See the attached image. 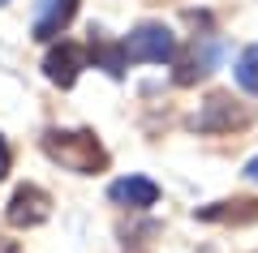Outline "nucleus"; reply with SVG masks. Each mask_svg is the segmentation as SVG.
Returning <instances> with one entry per match:
<instances>
[{"label":"nucleus","instance_id":"nucleus-10","mask_svg":"<svg viewBox=\"0 0 258 253\" xmlns=\"http://www.w3.org/2000/svg\"><path fill=\"white\" fill-rule=\"evenodd\" d=\"M86 56H91V60H95V69H103L108 77H125V69H129L125 43H108V39H95Z\"/></svg>","mask_w":258,"mask_h":253},{"label":"nucleus","instance_id":"nucleus-2","mask_svg":"<svg viewBox=\"0 0 258 253\" xmlns=\"http://www.w3.org/2000/svg\"><path fill=\"white\" fill-rule=\"evenodd\" d=\"M125 56H129V64H164V60H176V35L164 26V22H142V26L129 30Z\"/></svg>","mask_w":258,"mask_h":253},{"label":"nucleus","instance_id":"nucleus-1","mask_svg":"<svg viewBox=\"0 0 258 253\" xmlns=\"http://www.w3.org/2000/svg\"><path fill=\"white\" fill-rule=\"evenodd\" d=\"M43 150L52 154L60 167H69V172H78V176H95L99 167H108V150H103L99 137L86 133V129H78V133L52 129V133H43Z\"/></svg>","mask_w":258,"mask_h":253},{"label":"nucleus","instance_id":"nucleus-7","mask_svg":"<svg viewBox=\"0 0 258 253\" xmlns=\"http://www.w3.org/2000/svg\"><path fill=\"white\" fill-rule=\"evenodd\" d=\"M108 198L116 206H129V210H151L159 202V185L147 181V176H120V181L108 185Z\"/></svg>","mask_w":258,"mask_h":253},{"label":"nucleus","instance_id":"nucleus-4","mask_svg":"<svg viewBox=\"0 0 258 253\" xmlns=\"http://www.w3.org/2000/svg\"><path fill=\"white\" fill-rule=\"evenodd\" d=\"M47 215H52V198L39 185H18L13 198H9V210H5V219L13 227H39Z\"/></svg>","mask_w":258,"mask_h":253},{"label":"nucleus","instance_id":"nucleus-11","mask_svg":"<svg viewBox=\"0 0 258 253\" xmlns=\"http://www.w3.org/2000/svg\"><path fill=\"white\" fill-rule=\"evenodd\" d=\"M237 81H241V91L258 95V43H249L245 52L237 56Z\"/></svg>","mask_w":258,"mask_h":253},{"label":"nucleus","instance_id":"nucleus-14","mask_svg":"<svg viewBox=\"0 0 258 253\" xmlns=\"http://www.w3.org/2000/svg\"><path fill=\"white\" fill-rule=\"evenodd\" d=\"M0 5H9V0H0Z\"/></svg>","mask_w":258,"mask_h":253},{"label":"nucleus","instance_id":"nucleus-6","mask_svg":"<svg viewBox=\"0 0 258 253\" xmlns=\"http://www.w3.org/2000/svg\"><path fill=\"white\" fill-rule=\"evenodd\" d=\"M74 18H78V0H39V9H35V39L39 43H56Z\"/></svg>","mask_w":258,"mask_h":253},{"label":"nucleus","instance_id":"nucleus-9","mask_svg":"<svg viewBox=\"0 0 258 253\" xmlns=\"http://www.w3.org/2000/svg\"><path fill=\"white\" fill-rule=\"evenodd\" d=\"M198 219H207V223H249V219H258V202H215V206H203L198 210Z\"/></svg>","mask_w":258,"mask_h":253},{"label":"nucleus","instance_id":"nucleus-5","mask_svg":"<svg viewBox=\"0 0 258 253\" xmlns=\"http://www.w3.org/2000/svg\"><path fill=\"white\" fill-rule=\"evenodd\" d=\"M86 69V52L78 43H52L43 56V77L52 81V86H60V91H69L78 77H82Z\"/></svg>","mask_w":258,"mask_h":253},{"label":"nucleus","instance_id":"nucleus-8","mask_svg":"<svg viewBox=\"0 0 258 253\" xmlns=\"http://www.w3.org/2000/svg\"><path fill=\"white\" fill-rule=\"evenodd\" d=\"M215 69V43L203 39V43H194L189 52H176V86H194V81H203L207 73Z\"/></svg>","mask_w":258,"mask_h":253},{"label":"nucleus","instance_id":"nucleus-12","mask_svg":"<svg viewBox=\"0 0 258 253\" xmlns=\"http://www.w3.org/2000/svg\"><path fill=\"white\" fill-rule=\"evenodd\" d=\"M9 167H13V150H9V142H5V133H0V181L9 176Z\"/></svg>","mask_w":258,"mask_h":253},{"label":"nucleus","instance_id":"nucleus-13","mask_svg":"<svg viewBox=\"0 0 258 253\" xmlns=\"http://www.w3.org/2000/svg\"><path fill=\"white\" fill-rule=\"evenodd\" d=\"M245 176H249V181H258V159H249V167H245Z\"/></svg>","mask_w":258,"mask_h":253},{"label":"nucleus","instance_id":"nucleus-3","mask_svg":"<svg viewBox=\"0 0 258 253\" xmlns=\"http://www.w3.org/2000/svg\"><path fill=\"white\" fill-rule=\"evenodd\" d=\"M249 120H254V112L241 108L232 95H211L203 103V112L194 116V129L198 133H232V129H245Z\"/></svg>","mask_w":258,"mask_h":253}]
</instances>
